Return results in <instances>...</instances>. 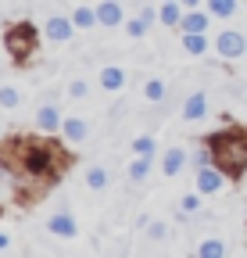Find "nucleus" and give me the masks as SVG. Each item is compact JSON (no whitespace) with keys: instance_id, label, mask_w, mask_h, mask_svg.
Segmentation results:
<instances>
[{"instance_id":"30","label":"nucleus","mask_w":247,"mask_h":258,"mask_svg":"<svg viewBox=\"0 0 247 258\" xmlns=\"http://www.w3.org/2000/svg\"><path fill=\"white\" fill-rule=\"evenodd\" d=\"M179 4L187 8V11H190V8H197V4H201V0H179Z\"/></svg>"},{"instance_id":"29","label":"nucleus","mask_w":247,"mask_h":258,"mask_svg":"<svg viewBox=\"0 0 247 258\" xmlns=\"http://www.w3.org/2000/svg\"><path fill=\"white\" fill-rule=\"evenodd\" d=\"M68 93H72V97H86V83H83V79H75V83L68 86Z\"/></svg>"},{"instance_id":"31","label":"nucleus","mask_w":247,"mask_h":258,"mask_svg":"<svg viewBox=\"0 0 247 258\" xmlns=\"http://www.w3.org/2000/svg\"><path fill=\"white\" fill-rule=\"evenodd\" d=\"M4 247H8V237H4V233H0V251H4Z\"/></svg>"},{"instance_id":"3","label":"nucleus","mask_w":247,"mask_h":258,"mask_svg":"<svg viewBox=\"0 0 247 258\" xmlns=\"http://www.w3.org/2000/svg\"><path fill=\"white\" fill-rule=\"evenodd\" d=\"M36 40H40V32L33 29V25H11L8 29V36H4V47H8V54L18 61V64H25L29 57H33V50H36Z\"/></svg>"},{"instance_id":"19","label":"nucleus","mask_w":247,"mask_h":258,"mask_svg":"<svg viewBox=\"0 0 247 258\" xmlns=\"http://www.w3.org/2000/svg\"><path fill=\"white\" fill-rule=\"evenodd\" d=\"M147 172H150V154H136V161L129 165V179H136V183H140Z\"/></svg>"},{"instance_id":"28","label":"nucleus","mask_w":247,"mask_h":258,"mask_svg":"<svg viewBox=\"0 0 247 258\" xmlns=\"http://www.w3.org/2000/svg\"><path fill=\"white\" fill-rule=\"evenodd\" d=\"M147 233H150L154 240H161V237H165V222H150V226H147Z\"/></svg>"},{"instance_id":"27","label":"nucleus","mask_w":247,"mask_h":258,"mask_svg":"<svg viewBox=\"0 0 247 258\" xmlns=\"http://www.w3.org/2000/svg\"><path fill=\"white\" fill-rule=\"evenodd\" d=\"M211 158H215V154H211V147H201V151L194 154V161H197V169H204V165H211Z\"/></svg>"},{"instance_id":"25","label":"nucleus","mask_w":247,"mask_h":258,"mask_svg":"<svg viewBox=\"0 0 247 258\" xmlns=\"http://www.w3.org/2000/svg\"><path fill=\"white\" fill-rule=\"evenodd\" d=\"M179 208H183V215H194L201 208V198H197V194H187V198L179 201Z\"/></svg>"},{"instance_id":"17","label":"nucleus","mask_w":247,"mask_h":258,"mask_svg":"<svg viewBox=\"0 0 247 258\" xmlns=\"http://www.w3.org/2000/svg\"><path fill=\"white\" fill-rule=\"evenodd\" d=\"M208 11L211 18H229L236 11V0H208Z\"/></svg>"},{"instance_id":"16","label":"nucleus","mask_w":247,"mask_h":258,"mask_svg":"<svg viewBox=\"0 0 247 258\" xmlns=\"http://www.w3.org/2000/svg\"><path fill=\"white\" fill-rule=\"evenodd\" d=\"M183 50L187 54H204L208 50V36L204 32H183Z\"/></svg>"},{"instance_id":"20","label":"nucleus","mask_w":247,"mask_h":258,"mask_svg":"<svg viewBox=\"0 0 247 258\" xmlns=\"http://www.w3.org/2000/svg\"><path fill=\"white\" fill-rule=\"evenodd\" d=\"M22 104V93L15 86H0V108H18Z\"/></svg>"},{"instance_id":"11","label":"nucleus","mask_w":247,"mask_h":258,"mask_svg":"<svg viewBox=\"0 0 247 258\" xmlns=\"http://www.w3.org/2000/svg\"><path fill=\"white\" fill-rule=\"evenodd\" d=\"M61 122H65V118H61V115H57V108H50V104H43V108L36 111V125H40V133H57Z\"/></svg>"},{"instance_id":"24","label":"nucleus","mask_w":247,"mask_h":258,"mask_svg":"<svg viewBox=\"0 0 247 258\" xmlns=\"http://www.w3.org/2000/svg\"><path fill=\"white\" fill-rule=\"evenodd\" d=\"M154 147H158L154 137H136L133 140V154H154Z\"/></svg>"},{"instance_id":"5","label":"nucleus","mask_w":247,"mask_h":258,"mask_svg":"<svg viewBox=\"0 0 247 258\" xmlns=\"http://www.w3.org/2000/svg\"><path fill=\"white\" fill-rule=\"evenodd\" d=\"M222 186H226V172H222L219 165H215V169L204 165V169L197 172V190H201V194H219Z\"/></svg>"},{"instance_id":"10","label":"nucleus","mask_w":247,"mask_h":258,"mask_svg":"<svg viewBox=\"0 0 247 258\" xmlns=\"http://www.w3.org/2000/svg\"><path fill=\"white\" fill-rule=\"evenodd\" d=\"M208 22H211V11H197V8H190L187 15H183V32H208Z\"/></svg>"},{"instance_id":"7","label":"nucleus","mask_w":247,"mask_h":258,"mask_svg":"<svg viewBox=\"0 0 247 258\" xmlns=\"http://www.w3.org/2000/svg\"><path fill=\"white\" fill-rule=\"evenodd\" d=\"M47 233H54V237H75L79 226H75L72 212H54V215L47 219Z\"/></svg>"},{"instance_id":"21","label":"nucleus","mask_w":247,"mask_h":258,"mask_svg":"<svg viewBox=\"0 0 247 258\" xmlns=\"http://www.w3.org/2000/svg\"><path fill=\"white\" fill-rule=\"evenodd\" d=\"M86 183H90V186H94V190H104V186H108V169H101V165H94V169H90V172H86Z\"/></svg>"},{"instance_id":"2","label":"nucleus","mask_w":247,"mask_h":258,"mask_svg":"<svg viewBox=\"0 0 247 258\" xmlns=\"http://www.w3.org/2000/svg\"><path fill=\"white\" fill-rule=\"evenodd\" d=\"M208 147L215 154V165H219L226 176H240L247 169V137L240 129H226V133H211Z\"/></svg>"},{"instance_id":"9","label":"nucleus","mask_w":247,"mask_h":258,"mask_svg":"<svg viewBox=\"0 0 247 258\" xmlns=\"http://www.w3.org/2000/svg\"><path fill=\"white\" fill-rule=\"evenodd\" d=\"M97 22H101V25H122V22H126V15H122V4H118V0H101Z\"/></svg>"},{"instance_id":"12","label":"nucleus","mask_w":247,"mask_h":258,"mask_svg":"<svg viewBox=\"0 0 247 258\" xmlns=\"http://www.w3.org/2000/svg\"><path fill=\"white\" fill-rule=\"evenodd\" d=\"M183 165H187V151H183V147H169V151H165V161H161L165 176H179Z\"/></svg>"},{"instance_id":"8","label":"nucleus","mask_w":247,"mask_h":258,"mask_svg":"<svg viewBox=\"0 0 247 258\" xmlns=\"http://www.w3.org/2000/svg\"><path fill=\"white\" fill-rule=\"evenodd\" d=\"M43 32H47V40H54V43H65L72 32H75V22L72 18H50L47 25H43Z\"/></svg>"},{"instance_id":"6","label":"nucleus","mask_w":247,"mask_h":258,"mask_svg":"<svg viewBox=\"0 0 247 258\" xmlns=\"http://www.w3.org/2000/svg\"><path fill=\"white\" fill-rule=\"evenodd\" d=\"M204 115H208V93L194 90L187 101H183V118H187V122H201Z\"/></svg>"},{"instance_id":"1","label":"nucleus","mask_w":247,"mask_h":258,"mask_svg":"<svg viewBox=\"0 0 247 258\" xmlns=\"http://www.w3.org/2000/svg\"><path fill=\"white\" fill-rule=\"evenodd\" d=\"M11 165L29 176V179H54L57 172V154L54 147L47 144H36V140H18L15 151H11Z\"/></svg>"},{"instance_id":"13","label":"nucleus","mask_w":247,"mask_h":258,"mask_svg":"<svg viewBox=\"0 0 247 258\" xmlns=\"http://www.w3.org/2000/svg\"><path fill=\"white\" fill-rule=\"evenodd\" d=\"M122 86H126V72H122L118 64L101 69V90H122Z\"/></svg>"},{"instance_id":"15","label":"nucleus","mask_w":247,"mask_h":258,"mask_svg":"<svg viewBox=\"0 0 247 258\" xmlns=\"http://www.w3.org/2000/svg\"><path fill=\"white\" fill-rule=\"evenodd\" d=\"M161 25H179L183 22V4L179 0H161Z\"/></svg>"},{"instance_id":"18","label":"nucleus","mask_w":247,"mask_h":258,"mask_svg":"<svg viewBox=\"0 0 247 258\" xmlns=\"http://www.w3.org/2000/svg\"><path fill=\"white\" fill-rule=\"evenodd\" d=\"M72 22H75V29H94L97 25V11L94 8H75Z\"/></svg>"},{"instance_id":"23","label":"nucleus","mask_w":247,"mask_h":258,"mask_svg":"<svg viewBox=\"0 0 247 258\" xmlns=\"http://www.w3.org/2000/svg\"><path fill=\"white\" fill-rule=\"evenodd\" d=\"M147 29H150V22H147L143 15H136V18H129V22H126V32H129L133 40H140V36H143Z\"/></svg>"},{"instance_id":"26","label":"nucleus","mask_w":247,"mask_h":258,"mask_svg":"<svg viewBox=\"0 0 247 258\" xmlns=\"http://www.w3.org/2000/svg\"><path fill=\"white\" fill-rule=\"evenodd\" d=\"M222 251H226L222 240H204V244H201V254H204V258H215V254H222Z\"/></svg>"},{"instance_id":"4","label":"nucleus","mask_w":247,"mask_h":258,"mask_svg":"<svg viewBox=\"0 0 247 258\" xmlns=\"http://www.w3.org/2000/svg\"><path fill=\"white\" fill-rule=\"evenodd\" d=\"M215 50H219L226 61H233V57H243V50H247V40H243V32H236V29H226V32H219V36H215Z\"/></svg>"},{"instance_id":"22","label":"nucleus","mask_w":247,"mask_h":258,"mask_svg":"<svg viewBox=\"0 0 247 258\" xmlns=\"http://www.w3.org/2000/svg\"><path fill=\"white\" fill-rule=\"evenodd\" d=\"M143 97H147V101H165V83L161 79H147Z\"/></svg>"},{"instance_id":"14","label":"nucleus","mask_w":247,"mask_h":258,"mask_svg":"<svg viewBox=\"0 0 247 258\" xmlns=\"http://www.w3.org/2000/svg\"><path fill=\"white\" fill-rule=\"evenodd\" d=\"M61 133H65V140H68V144H79V140H86L90 129H86V122H83V118H65V122H61Z\"/></svg>"}]
</instances>
